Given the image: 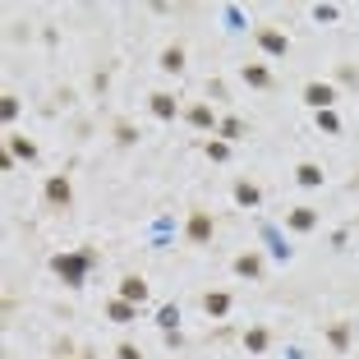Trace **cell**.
I'll use <instances>...</instances> for the list:
<instances>
[{
	"label": "cell",
	"instance_id": "cell-11",
	"mask_svg": "<svg viewBox=\"0 0 359 359\" xmlns=\"http://www.w3.org/2000/svg\"><path fill=\"white\" fill-rule=\"evenodd\" d=\"M148 111H153L157 120H175V111H180V106H175L171 92H153V97H148Z\"/></svg>",
	"mask_w": 359,
	"mask_h": 359
},
{
	"label": "cell",
	"instance_id": "cell-9",
	"mask_svg": "<svg viewBox=\"0 0 359 359\" xmlns=\"http://www.w3.org/2000/svg\"><path fill=\"white\" fill-rule=\"evenodd\" d=\"M235 276H249V281H258V276H262V253H239V258H235Z\"/></svg>",
	"mask_w": 359,
	"mask_h": 359
},
{
	"label": "cell",
	"instance_id": "cell-3",
	"mask_svg": "<svg viewBox=\"0 0 359 359\" xmlns=\"http://www.w3.org/2000/svg\"><path fill=\"white\" fill-rule=\"evenodd\" d=\"M300 97H304L314 111H332V101H337V87H332V83H318V78H314V83L300 87Z\"/></svg>",
	"mask_w": 359,
	"mask_h": 359
},
{
	"label": "cell",
	"instance_id": "cell-2",
	"mask_svg": "<svg viewBox=\"0 0 359 359\" xmlns=\"http://www.w3.org/2000/svg\"><path fill=\"white\" fill-rule=\"evenodd\" d=\"M212 230H217V221H212V212H189V221H185V244H207L212 239Z\"/></svg>",
	"mask_w": 359,
	"mask_h": 359
},
{
	"label": "cell",
	"instance_id": "cell-10",
	"mask_svg": "<svg viewBox=\"0 0 359 359\" xmlns=\"http://www.w3.org/2000/svg\"><path fill=\"white\" fill-rule=\"evenodd\" d=\"M185 120L194 125V129H217V125H221V120L212 115V106H203V101H198V106H189V111H185Z\"/></svg>",
	"mask_w": 359,
	"mask_h": 359
},
{
	"label": "cell",
	"instance_id": "cell-28",
	"mask_svg": "<svg viewBox=\"0 0 359 359\" xmlns=\"http://www.w3.org/2000/svg\"><path fill=\"white\" fill-rule=\"evenodd\" d=\"M341 83H350V87H359V74L350 65H341Z\"/></svg>",
	"mask_w": 359,
	"mask_h": 359
},
{
	"label": "cell",
	"instance_id": "cell-20",
	"mask_svg": "<svg viewBox=\"0 0 359 359\" xmlns=\"http://www.w3.org/2000/svg\"><path fill=\"white\" fill-rule=\"evenodd\" d=\"M10 153L23 157V162H37V143H28V139H19V134H10Z\"/></svg>",
	"mask_w": 359,
	"mask_h": 359
},
{
	"label": "cell",
	"instance_id": "cell-16",
	"mask_svg": "<svg viewBox=\"0 0 359 359\" xmlns=\"http://www.w3.org/2000/svg\"><path fill=\"white\" fill-rule=\"evenodd\" d=\"M235 203H239V207H258V203H262V189L249 185V180H235Z\"/></svg>",
	"mask_w": 359,
	"mask_h": 359
},
{
	"label": "cell",
	"instance_id": "cell-4",
	"mask_svg": "<svg viewBox=\"0 0 359 359\" xmlns=\"http://www.w3.org/2000/svg\"><path fill=\"white\" fill-rule=\"evenodd\" d=\"M42 194H46V203H51V207H69V203H74V185H69L65 175H46Z\"/></svg>",
	"mask_w": 359,
	"mask_h": 359
},
{
	"label": "cell",
	"instance_id": "cell-17",
	"mask_svg": "<svg viewBox=\"0 0 359 359\" xmlns=\"http://www.w3.org/2000/svg\"><path fill=\"white\" fill-rule=\"evenodd\" d=\"M106 314L115 318V323H134V318H139V304H129V300H120V295H115V300L106 304Z\"/></svg>",
	"mask_w": 359,
	"mask_h": 359
},
{
	"label": "cell",
	"instance_id": "cell-21",
	"mask_svg": "<svg viewBox=\"0 0 359 359\" xmlns=\"http://www.w3.org/2000/svg\"><path fill=\"white\" fill-rule=\"evenodd\" d=\"M203 153L212 157V162H226V157H230V143H221V139H207V143H203Z\"/></svg>",
	"mask_w": 359,
	"mask_h": 359
},
{
	"label": "cell",
	"instance_id": "cell-6",
	"mask_svg": "<svg viewBox=\"0 0 359 359\" xmlns=\"http://www.w3.org/2000/svg\"><path fill=\"white\" fill-rule=\"evenodd\" d=\"M239 78H244L249 87H262V92H267V87H276V74L267 65H239Z\"/></svg>",
	"mask_w": 359,
	"mask_h": 359
},
{
	"label": "cell",
	"instance_id": "cell-23",
	"mask_svg": "<svg viewBox=\"0 0 359 359\" xmlns=\"http://www.w3.org/2000/svg\"><path fill=\"white\" fill-rule=\"evenodd\" d=\"M318 129H323V134H341V120H337V111H318Z\"/></svg>",
	"mask_w": 359,
	"mask_h": 359
},
{
	"label": "cell",
	"instance_id": "cell-18",
	"mask_svg": "<svg viewBox=\"0 0 359 359\" xmlns=\"http://www.w3.org/2000/svg\"><path fill=\"white\" fill-rule=\"evenodd\" d=\"M327 341H332L337 355H346V350H350V323H332V327H327Z\"/></svg>",
	"mask_w": 359,
	"mask_h": 359
},
{
	"label": "cell",
	"instance_id": "cell-22",
	"mask_svg": "<svg viewBox=\"0 0 359 359\" xmlns=\"http://www.w3.org/2000/svg\"><path fill=\"white\" fill-rule=\"evenodd\" d=\"M115 143H125V148H129V143H139V129H134L129 120H115Z\"/></svg>",
	"mask_w": 359,
	"mask_h": 359
},
{
	"label": "cell",
	"instance_id": "cell-25",
	"mask_svg": "<svg viewBox=\"0 0 359 359\" xmlns=\"http://www.w3.org/2000/svg\"><path fill=\"white\" fill-rule=\"evenodd\" d=\"M0 115H5V120L19 115V97H10V92H5V97H0Z\"/></svg>",
	"mask_w": 359,
	"mask_h": 359
},
{
	"label": "cell",
	"instance_id": "cell-13",
	"mask_svg": "<svg viewBox=\"0 0 359 359\" xmlns=\"http://www.w3.org/2000/svg\"><path fill=\"white\" fill-rule=\"evenodd\" d=\"M162 69H166V74H185V46H180V42H171L162 51Z\"/></svg>",
	"mask_w": 359,
	"mask_h": 359
},
{
	"label": "cell",
	"instance_id": "cell-14",
	"mask_svg": "<svg viewBox=\"0 0 359 359\" xmlns=\"http://www.w3.org/2000/svg\"><path fill=\"white\" fill-rule=\"evenodd\" d=\"M267 346H272V332H267V327H249V332H244V350H249V355H262Z\"/></svg>",
	"mask_w": 359,
	"mask_h": 359
},
{
	"label": "cell",
	"instance_id": "cell-7",
	"mask_svg": "<svg viewBox=\"0 0 359 359\" xmlns=\"http://www.w3.org/2000/svg\"><path fill=\"white\" fill-rule=\"evenodd\" d=\"M286 226H290L295 235H309V230L318 226V212L314 207H290V212H286Z\"/></svg>",
	"mask_w": 359,
	"mask_h": 359
},
{
	"label": "cell",
	"instance_id": "cell-1",
	"mask_svg": "<svg viewBox=\"0 0 359 359\" xmlns=\"http://www.w3.org/2000/svg\"><path fill=\"white\" fill-rule=\"evenodd\" d=\"M51 267L65 276V286H83V272L92 267V253H60V258H51Z\"/></svg>",
	"mask_w": 359,
	"mask_h": 359
},
{
	"label": "cell",
	"instance_id": "cell-26",
	"mask_svg": "<svg viewBox=\"0 0 359 359\" xmlns=\"http://www.w3.org/2000/svg\"><path fill=\"white\" fill-rule=\"evenodd\" d=\"M115 359H143V350L129 346V341H120V346H115Z\"/></svg>",
	"mask_w": 359,
	"mask_h": 359
},
{
	"label": "cell",
	"instance_id": "cell-12",
	"mask_svg": "<svg viewBox=\"0 0 359 359\" xmlns=\"http://www.w3.org/2000/svg\"><path fill=\"white\" fill-rule=\"evenodd\" d=\"M203 309H207V318H226L230 314V295L226 290H207L203 295Z\"/></svg>",
	"mask_w": 359,
	"mask_h": 359
},
{
	"label": "cell",
	"instance_id": "cell-5",
	"mask_svg": "<svg viewBox=\"0 0 359 359\" xmlns=\"http://www.w3.org/2000/svg\"><path fill=\"white\" fill-rule=\"evenodd\" d=\"M258 46L267 55H290V37H286L281 28H272V23H262V28H258Z\"/></svg>",
	"mask_w": 359,
	"mask_h": 359
},
{
	"label": "cell",
	"instance_id": "cell-27",
	"mask_svg": "<svg viewBox=\"0 0 359 359\" xmlns=\"http://www.w3.org/2000/svg\"><path fill=\"white\" fill-rule=\"evenodd\" d=\"M314 19H318V23H323V19H337V5H318Z\"/></svg>",
	"mask_w": 359,
	"mask_h": 359
},
{
	"label": "cell",
	"instance_id": "cell-15",
	"mask_svg": "<svg viewBox=\"0 0 359 359\" xmlns=\"http://www.w3.org/2000/svg\"><path fill=\"white\" fill-rule=\"evenodd\" d=\"M295 180H300L304 189H318V185H323V166H318V162H300V166H295Z\"/></svg>",
	"mask_w": 359,
	"mask_h": 359
},
{
	"label": "cell",
	"instance_id": "cell-24",
	"mask_svg": "<svg viewBox=\"0 0 359 359\" xmlns=\"http://www.w3.org/2000/svg\"><path fill=\"white\" fill-rule=\"evenodd\" d=\"M175 323H180V309H175V304H166L162 314H157V327H166V332H175Z\"/></svg>",
	"mask_w": 359,
	"mask_h": 359
},
{
	"label": "cell",
	"instance_id": "cell-19",
	"mask_svg": "<svg viewBox=\"0 0 359 359\" xmlns=\"http://www.w3.org/2000/svg\"><path fill=\"white\" fill-rule=\"evenodd\" d=\"M217 139H221V143H235V139H244V120L226 115V120L217 125Z\"/></svg>",
	"mask_w": 359,
	"mask_h": 359
},
{
	"label": "cell",
	"instance_id": "cell-8",
	"mask_svg": "<svg viewBox=\"0 0 359 359\" xmlns=\"http://www.w3.org/2000/svg\"><path fill=\"white\" fill-rule=\"evenodd\" d=\"M115 290H120V300H129V304H143V300H148V281H143V276H125Z\"/></svg>",
	"mask_w": 359,
	"mask_h": 359
}]
</instances>
